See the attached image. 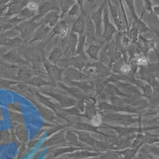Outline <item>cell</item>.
<instances>
[{"mask_svg":"<svg viewBox=\"0 0 159 159\" xmlns=\"http://www.w3.org/2000/svg\"><path fill=\"white\" fill-rule=\"evenodd\" d=\"M137 32H138V30H137V28H136L135 27H134L131 30L130 38H131V39L134 42L137 39Z\"/></svg>","mask_w":159,"mask_h":159,"instance_id":"obj_1","label":"cell"},{"mask_svg":"<svg viewBox=\"0 0 159 159\" xmlns=\"http://www.w3.org/2000/svg\"><path fill=\"white\" fill-rule=\"evenodd\" d=\"M148 63V60L146 57H142L137 59V64L140 66H145Z\"/></svg>","mask_w":159,"mask_h":159,"instance_id":"obj_2","label":"cell"},{"mask_svg":"<svg viewBox=\"0 0 159 159\" xmlns=\"http://www.w3.org/2000/svg\"><path fill=\"white\" fill-rule=\"evenodd\" d=\"M131 70L130 66H128V65H124V66H122V68H121V71L124 73L129 72V70Z\"/></svg>","mask_w":159,"mask_h":159,"instance_id":"obj_5","label":"cell"},{"mask_svg":"<svg viewBox=\"0 0 159 159\" xmlns=\"http://www.w3.org/2000/svg\"><path fill=\"white\" fill-rule=\"evenodd\" d=\"M145 7L148 11H152V3L150 0H145Z\"/></svg>","mask_w":159,"mask_h":159,"instance_id":"obj_3","label":"cell"},{"mask_svg":"<svg viewBox=\"0 0 159 159\" xmlns=\"http://www.w3.org/2000/svg\"><path fill=\"white\" fill-rule=\"evenodd\" d=\"M92 123H93L94 125H99L101 123V118L99 116H96L93 118V120H92Z\"/></svg>","mask_w":159,"mask_h":159,"instance_id":"obj_4","label":"cell"},{"mask_svg":"<svg viewBox=\"0 0 159 159\" xmlns=\"http://www.w3.org/2000/svg\"><path fill=\"white\" fill-rule=\"evenodd\" d=\"M28 8L30 9H36L38 8V5L35 4V3H30L28 4Z\"/></svg>","mask_w":159,"mask_h":159,"instance_id":"obj_6","label":"cell"},{"mask_svg":"<svg viewBox=\"0 0 159 159\" xmlns=\"http://www.w3.org/2000/svg\"><path fill=\"white\" fill-rule=\"evenodd\" d=\"M153 11H154V13L156 15H158L159 16V4L158 5L157 7H154V9H153Z\"/></svg>","mask_w":159,"mask_h":159,"instance_id":"obj_7","label":"cell"}]
</instances>
